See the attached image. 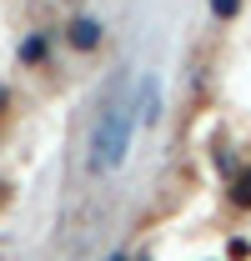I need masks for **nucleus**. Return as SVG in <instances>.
<instances>
[{
  "instance_id": "nucleus-1",
  "label": "nucleus",
  "mask_w": 251,
  "mask_h": 261,
  "mask_svg": "<svg viewBox=\"0 0 251 261\" xmlns=\"http://www.w3.org/2000/svg\"><path fill=\"white\" fill-rule=\"evenodd\" d=\"M101 40H106V25H101L95 15H70V20H65V45H70L76 56H95Z\"/></svg>"
},
{
  "instance_id": "nucleus-2",
  "label": "nucleus",
  "mask_w": 251,
  "mask_h": 261,
  "mask_svg": "<svg viewBox=\"0 0 251 261\" xmlns=\"http://www.w3.org/2000/svg\"><path fill=\"white\" fill-rule=\"evenodd\" d=\"M15 56H20V65H45V61H51V35H45V31H31L26 40H20Z\"/></svg>"
},
{
  "instance_id": "nucleus-3",
  "label": "nucleus",
  "mask_w": 251,
  "mask_h": 261,
  "mask_svg": "<svg viewBox=\"0 0 251 261\" xmlns=\"http://www.w3.org/2000/svg\"><path fill=\"white\" fill-rule=\"evenodd\" d=\"M226 201H231V211H251V166H241L226 181Z\"/></svg>"
},
{
  "instance_id": "nucleus-4",
  "label": "nucleus",
  "mask_w": 251,
  "mask_h": 261,
  "mask_svg": "<svg viewBox=\"0 0 251 261\" xmlns=\"http://www.w3.org/2000/svg\"><path fill=\"white\" fill-rule=\"evenodd\" d=\"M251 256V241L246 236H231V241H226V261H246Z\"/></svg>"
},
{
  "instance_id": "nucleus-5",
  "label": "nucleus",
  "mask_w": 251,
  "mask_h": 261,
  "mask_svg": "<svg viewBox=\"0 0 251 261\" xmlns=\"http://www.w3.org/2000/svg\"><path fill=\"white\" fill-rule=\"evenodd\" d=\"M236 10H241V0H211V15H216V20H231Z\"/></svg>"
},
{
  "instance_id": "nucleus-6",
  "label": "nucleus",
  "mask_w": 251,
  "mask_h": 261,
  "mask_svg": "<svg viewBox=\"0 0 251 261\" xmlns=\"http://www.w3.org/2000/svg\"><path fill=\"white\" fill-rule=\"evenodd\" d=\"M106 261H126V251H116V256H106Z\"/></svg>"
}]
</instances>
